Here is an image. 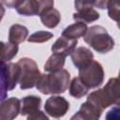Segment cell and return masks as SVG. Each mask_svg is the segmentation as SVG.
Listing matches in <instances>:
<instances>
[{
    "instance_id": "obj_1",
    "label": "cell",
    "mask_w": 120,
    "mask_h": 120,
    "mask_svg": "<svg viewBox=\"0 0 120 120\" xmlns=\"http://www.w3.org/2000/svg\"><path fill=\"white\" fill-rule=\"evenodd\" d=\"M70 83L69 72L62 68L48 74H41L36 87L43 95H55L65 93Z\"/></svg>"
},
{
    "instance_id": "obj_2",
    "label": "cell",
    "mask_w": 120,
    "mask_h": 120,
    "mask_svg": "<svg viewBox=\"0 0 120 120\" xmlns=\"http://www.w3.org/2000/svg\"><path fill=\"white\" fill-rule=\"evenodd\" d=\"M83 40L98 53H107L114 48V40L107 29L101 25H93L83 36Z\"/></svg>"
},
{
    "instance_id": "obj_3",
    "label": "cell",
    "mask_w": 120,
    "mask_h": 120,
    "mask_svg": "<svg viewBox=\"0 0 120 120\" xmlns=\"http://www.w3.org/2000/svg\"><path fill=\"white\" fill-rule=\"evenodd\" d=\"M21 68L20 88L22 90L30 89L37 85L41 73L35 60L29 57H22L17 62Z\"/></svg>"
},
{
    "instance_id": "obj_4",
    "label": "cell",
    "mask_w": 120,
    "mask_h": 120,
    "mask_svg": "<svg viewBox=\"0 0 120 120\" xmlns=\"http://www.w3.org/2000/svg\"><path fill=\"white\" fill-rule=\"evenodd\" d=\"M20 76L21 68L18 63L1 62V101L7 98L8 91L16 87Z\"/></svg>"
},
{
    "instance_id": "obj_5",
    "label": "cell",
    "mask_w": 120,
    "mask_h": 120,
    "mask_svg": "<svg viewBox=\"0 0 120 120\" xmlns=\"http://www.w3.org/2000/svg\"><path fill=\"white\" fill-rule=\"evenodd\" d=\"M104 69L102 65L93 60L85 68L79 69V78L81 81L89 88H97L102 84L104 82Z\"/></svg>"
},
{
    "instance_id": "obj_6",
    "label": "cell",
    "mask_w": 120,
    "mask_h": 120,
    "mask_svg": "<svg viewBox=\"0 0 120 120\" xmlns=\"http://www.w3.org/2000/svg\"><path fill=\"white\" fill-rule=\"evenodd\" d=\"M69 110V102L61 96H52L45 101V112L53 118L63 117Z\"/></svg>"
},
{
    "instance_id": "obj_7",
    "label": "cell",
    "mask_w": 120,
    "mask_h": 120,
    "mask_svg": "<svg viewBox=\"0 0 120 120\" xmlns=\"http://www.w3.org/2000/svg\"><path fill=\"white\" fill-rule=\"evenodd\" d=\"M22 100L18 98L12 97L1 101L0 106V119L12 120L21 113Z\"/></svg>"
},
{
    "instance_id": "obj_8",
    "label": "cell",
    "mask_w": 120,
    "mask_h": 120,
    "mask_svg": "<svg viewBox=\"0 0 120 120\" xmlns=\"http://www.w3.org/2000/svg\"><path fill=\"white\" fill-rule=\"evenodd\" d=\"M71 61L75 68L82 69L89 65L94 60V54L92 51L86 47H78L70 54Z\"/></svg>"
},
{
    "instance_id": "obj_9",
    "label": "cell",
    "mask_w": 120,
    "mask_h": 120,
    "mask_svg": "<svg viewBox=\"0 0 120 120\" xmlns=\"http://www.w3.org/2000/svg\"><path fill=\"white\" fill-rule=\"evenodd\" d=\"M102 111L98 109L89 101H84L81 104L79 111L71 117V119H82V120H98L102 114Z\"/></svg>"
},
{
    "instance_id": "obj_10",
    "label": "cell",
    "mask_w": 120,
    "mask_h": 120,
    "mask_svg": "<svg viewBox=\"0 0 120 120\" xmlns=\"http://www.w3.org/2000/svg\"><path fill=\"white\" fill-rule=\"evenodd\" d=\"M77 44H78L77 39H71V38H68L61 36L52 45L51 50L52 52L59 53L67 57L68 55H70L72 52L76 49Z\"/></svg>"
},
{
    "instance_id": "obj_11",
    "label": "cell",
    "mask_w": 120,
    "mask_h": 120,
    "mask_svg": "<svg viewBox=\"0 0 120 120\" xmlns=\"http://www.w3.org/2000/svg\"><path fill=\"white\" fill-rule=\"evenodd\" d=\"M21 100H22L21 114L22 116L28 117L40 111V106H41L40 97L35 95H29L22 98Z\"/></svg>"
},
{
    "instance_id": "obj_12",
    "label": "cell",
    "mask_w": 120,
    "mask_h": 120,
    "mask_svg": "<svg viewBox=\"0 0 120 120\" xmlns=\"http://www.w3.org/2000/svg\"><path fill=\"white\" fill-rule=\"evenodd\" d=\"M102 89L112 105H120V80L118 78H110Z\"/></svg>"
},
{
    "instance_id": "obj_13",
    "label": "cell",
    "mask_w": 120,
    "mask_h": 120,
    "mask_svg": "<svg viewBox=\"0 0 120 120\" xmlns=\"http://www.w3.org/2000/svg\"><path fill=\"white\" fill-rule=\"evenodd\" d=\"M39 18L45 27L52 29L59 24L61 21V14L56 8H51L41 11L39 14Z\"/></svg>"
},
{
    "instance_id": "obj_14",
    "label": "cell",
    "mask_w": 120,
    "mask_h": 120,
    "mask_svg": "<svg viewBox=\"0 0 120 120\" xmlns=\"http://www.w3.org/2000/svg\"><path fill=\"white\" fill-rule=\"evenodd\" d=\"M87 30V23L82 22H76L64 28L61 36L71 39H78L79 38H82L86 34Z\"/></svg>"
},
{
    "instance_id": "obj_15",
    "label": "cell",
    "mask_w": 120,
    "mask_h": 120,
    "mask_svg": "<svg viewBox=\"0 0 120 120\" xmlns=\"http://www.w3.org/2000/svg\"><path fill=\"white\" fill-rule=\"evenodd\" d=\"M87 101L91 102L93 105H95L98 109H99L100 111H104L106 108L112 106L111 101L109 100V98H107L106 94L104 93L102 88H99L98 90H95L93 92H91L86 98Z\"/></svg>"
},
{
    "instance_id": "obj_16",
    "label": "cell",
    "mask_w": 120,
    "mask_h": 120,
    "mask_svg": "<svg viewBox=\"0 0 120 120\" xmlns=\"http://www.w3.org/2000/svg\"><path fill=\"white\" fill-rule=\"evenodd\" d=\"M29 31L26 26L14 23L9 27L8 30V41L14 44L22 43L25 39H27Z\"/></svg>"
},
{
    "instance_id": "obj_17",
    "label": "cell",
    "mask_w": 120,
    "mask_h": 120,
    "mask_svg": "<svg viewBox=\"0 0 120 120\" xmlns=\"http://www.w3.org/2000/svg\"><path fill=\"white\" fill-rule=\"evenodd\" d=\"M99 17H100L99 13L93 8H85L81 10H78L77 12L73 13V16H72L75 22H82L85 23L98 21Z\"/></svg>"
},
{
    "instance_id": "obj_18",
    "label": "cell",
    "mask_w": 120,
    "mask_h": 120,
    "mask_svg": "<svg viewBox=\"0 0 120 120\" xmlns=\"http://www.w3.org/2000/svg\"><path fill=\"white\" fill-rule=\"evenodd\" d=\"M16 10L22 16H39L40 6L38 0H24Z\"/></svg>"
},
{
    "instance_id": "obj_19",
    "label": "cell",
    "mask_w": 120,
    "mask_h": 120,
    "mask_svg": "<svg viewBox=\"0 0 120 120\" xmlns=\"http://www.w3.org/2000/svg\"><path fill=\"white\" fill-rule=\"evenodd\" d=\"M88 90L89 88L81 81L79 77H74L71 80L69 86H68L69 95L77 99L86 96L88 93Z\"/></svg>"
},
{
    "instance_id": "obj_20",
    "label": "cell",
    "mask_w": 120,
    "mask_h": 120,
    "mask_svg": "<svg viewBox=\"0 0 120 120\" xmlns=\"http://www.w3.org/2000/svg\"><path fill=\"white\" fill-rule=\"evenodd\" d=\"M65 62H66V56L52 52V54L48 58V60L44 65V70L47 72H54L60 70L64 68Z\"/></svg>"
},
{
    "instance_id": "obj_21",
    "label": "cell",
    "mask_w": 120,
    "mask_h": 120,
    "mask_svg": "<svg viewBox=\"0 0 120 120\" xmlns=\"http://www.w3.org/2000/svg\"><path fill=\"white\" fill-rule=\"evenodd\" d=\"M19 52L18 44L11 42H1V62H8L14 58Z\"/></svg>"
},
{
    "instance_id": "obj_22",
    "label": "cell",
    "mask_w": 120,
    "mask_h": 120,
    "mask_svg": "<svg viewBox=\"0 0 120 120\" xmlns=\"http://www.w3.org/2000/svg\"><path fill=\"white\" fill-rule=\"evenodd\" d=\"M53 38V34L49 31H37L27 38V41L30 43H44Z\"/></svg>"
},
{
    "instance_id": "obj_23",
    "label": "cell",
    "mask_w": 120,
    "mask_h": 120,
    "mask_svg": "<svg viewBox=\"0 0 120 120\" xmlns=\"http://www.w3.org/2000/svg\"><path fill=\"white\" fill-rule=\"evenodd\" d=\"M107 10H108L109 18L112 19V21H114L116 22L117 27L120 29V5L110 1Z\"/></svg>"
},
{
    "instance_id": "obj_24",
    "label": "cell",
    "mask_w": 120,
    "mask_h": 120,
    "mask_svg": "<svg viewBox=\"0 0 120 120\" xmlns=\"http://www.w3.org/2000/svg\"><path fill=\"white\" fill-rule=\"evenodd\" d=\"M107 120H120V105L113 106L105 115Z\"/></svg>"
},
{
    "instance_id": "obj_25",
    "label": "cell",
    "mask_w": 120,
    "mask_h": 120,
    "mask_svg": "<svg viewBox=\"0 0 120 120\" xmlns=\"http://www.w3.org/2000/svg\"><path fill=\"white\" fill-rule=\"evenodd\" d=\"M96 0H74V7L76 10H81L85 8H92L95 5Z\"/></svg>"
},
{
    "instance_id": "obj_26",
    "label": "cell",
    "mask_w": 120,
    "mask_h": 120,
    "mask_svg": "<svg viewBox=\"0 0 120 120\" xmlns=\"http://www.w3.org/2000/svg\"><path fill=\"white\" fill-rule=\"evenodd\" d=\"M24 0H1V5L8 8H18Z\"/></svg>"
},
{
    "instance_id": "obj_27",
    "label": "cell",
    "mask_w": 120,
    "mask_h": 120,
    "mask_svg": "<svg viewBox=\"0 0 120 120\" xmlns=\"http://www.w3.org/2000/svg\"><path fill=\"white\" fill-rule=\"evenodd\" d=\"M28 120H48L49 119V115L46 112H43L42 111H39L30 116L27 117Z\"/></svg>"
},
{
    "instance_id": "obj_28",
    "label": "cell",
    "mask_w": 120,
    "mask_h": 120,
    "mask_svg": "<svg viewBox=\"0 0 120 120\" xmlns=\"http://www.w3.org/2000/svg\"><path fill=\"white\" fill-rule=\"evenodd\" d=\"M38 1L39 3V6H40V12L45 10V9L53 8V5H54L53 0H38Z\"/></svg>"
},
{
    "instance_id": "obj_29",
    "label": "cell",
    "mask_w": 120,
    "mask_h": 120,
    "mask_svg": "<svg viewBox=\"0 0 120 120\" xmlns=\"http://www.w3.org/2000/svg\"><path fill=\"white\" fill-rule=\"evenodd\" d=\"M109 2H110V0H96L94 7L98 8L99 9H105L108 8Z\"/></svg>"
},
{
    "instance_id": "obj_30",
    "label": "cell",
    "mask_w": 120,
    "mask_h": 120,
    "mask_svg": "<svg viewBox=\"0 0 120 120\" xmlns=\"http://www.w3.org/2000/svg\"><path fill=\"white\" fill-rule=\"evenodd\" d=\"M110 1L114 2V3H116V4H119V5H120V0H110Z\"/></svg>"
},
{
    "instance_id": "obj_31",
    "label": "cell",
    "mask_w": 120,
    "mask_h": 120,
    "mask_svg": "<svg viewBox=\"0 0 120 120\" xmlns=\"http://www.w3.org/2000/svg\"><path fill=\"white\" fill-rule=\"evenodd\" d=\"M118 79L120 80V70H119V73H118Z\"/></svg>"
}]
</instances>
